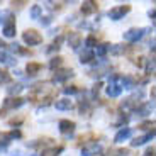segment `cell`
<instances>
[{
    "label": "cell",
    "mask_w": 156,
    "mask_h": 156,
    "mask_svg": "<svg viewBox=\"0 0 156 156\" xmlns=\"http://www.w3.org/2000/svg\"><path fill=\"white\" fill-rule=\"evenodd\" d=\"M117 80H119V76H112L109 87H107V95H109V97H112V98L119 97V95H121V92H122V87H121V83H117Z\"/></svg>",
    "instance_id": "cell-4"
},
{
    "label": "cell",
    "mask_w": 156,
    "mask_h": 156,
    "mask_svg": "<svg viewBox=\"0 0 156 156\" xmlns=\"http://www.w3.org/2000/svg\"><path fill=\"white\" fill-rule=\"evenodd\" d=\"M0 61L7 63V65H16V59L12 58L9 53H5V51H0Z\"/></svg>",
    "instance_id": "cell-16"
},
{
    "label": "cell",
    "mask_w": 156,
    "mask_h": 156,
    "mask_svg": "<svg viewBox=\"0 0 156 156\" xmlns=\"http://www.w3.org/2000/svg\"><path fill=\"white\" fill-rule=\"evenodd\" d=\"M63 92H65L66 95H70V94H76L78 90H76V88H73V87H66V88L63 90Z\"/></svg>",
    "instance_id": "cell-25"
},
{
    "label": "cell",
    "mask_w": 156,
    "mask_h": 156,
    "mask_svg": "<svg viewBox=\"0 0 156 156\" xmlns=\"http://www.w3.org/2000/svg\"><path fill=\"white\" fill-rule=\"evenodd\" d=\"M94 58H95V53L92 49H85L82 55H80V61L82 63H90Z\"/></svg>",
    "instance_id": "cell-15"
},
{
    "label": "cell",
    "mask_w": 156,
    "mask_h": 156,
    "mask_svg": "<svg viewBox=\"0 0 156 156\" xmlns=\"http://www.w3.org/2000/svg\"><path fill=\"white\" fill-rule=\"evenodd\" d=\"M146 29L139 27V29H129L127 32H124V39L127 41V43H137L143 36H144Z\"/></svg>",
    "instance_id": "cell-3"
},
{
    "label": "cell",
    "mask_w": 156,
    "mask_h": 156,
    "mask_svg": "<svg viewBox=\"0 0 156 156\" xmlns=\"http://www.w3.org/2000/svg\"><path fill=\"white\" fill-rule=\"evenodd\" d=\"M5 46H7V44H5V43H4V41H2V39H0V49H4V48H5Z\"/></svg>",
    "instance_id": "cell-29"
},
{
    "label": "cell",
    "mask_w": 156,
    "mask_h": 156,
    "mask_svg": "<svg viewBox=\"0 0 156 156\" xmlns=\"http://www.w3.org/2000/svg\"><path fill=\"white\" fill-rule=\"evenodd\" d=\"M100 87H102L100 82L94 85V88H92V97H97V95H98V92H100Z\"/></svg>",
    "instance_id": "cell-24"
},
{
    "label": "cell",
    "mask_w": 156,
    "mask_h": 156,
    "mask_svg": "<svg viewBox=\"0 0 156 156\" xmlns=\"http://www.w3.org/2000/svg\"><path fill=\"white\" fill-rule=\"evenodd\" d=\"M24 98H20V97H10V98H7V100H4V105H2V109H0V114H5V112H10V110H16V109H19V107H22L24 105Z\"/></svg>",
    "instance_id": "cell-1"
},
{
    "label": "cell",
    "mask_w": 156,
    "mask_h": 156,
    "mask_svg": "<svg viewBox=\"0 0 156 156\" xmlns=\"http://www.w3.org/2000/svg\"><path fill=\"white\" fill-rule=\"evenodd\" d=\"M39 16H41V5H34L31 9V17L32 19H39Z\"/></svg>",
    "instance_id": "cell-20"
},
{
    "label": "cell",
    "mask_w": 156,
    "mask_h": 156,
    "mask_svg": "<svg viewBox=\"0 0 156 156\" xmlns=\"http://www.w3.org/2000/svg\"><path fill=\"white\" fill-rule=\"evenodd\" d=\"M4 36L5 37H14V36H16V22L12 19H9L7 22L4 24Z\"/></svg>",
    "instance_id": "cell-8"
},
{
    "label": "cell",
    "mask_w": 156,
    "mask_h": 156,
    "mask_svg": "<svg viewBox=\"0 0 156 156\" xmlns=\"http://www.w3.org/2000/svg\"><path fill=\"white\" fill-rule=\"evenodd\" d=\"M22 88H24V87L20 85V83H17V85H12L10 88H9V95H17V94H20V92H22Z\"/></svg>",
    "instance_id": "cell-19"
},
{
    "label": "cell",
    "mask_w": 156,
    "mask_h": 156,
    "mask_svg": "<svg viewBox=\"0 0 156 156\" xmlns=\"http://www.w3.org/2000/svg\"><path fill=\"white\" fill-rule=\"evenodd\" d=\"M61 61H63V58H59V56H58V58H53V59H51V63H49V68H51V70L58 68L59 65H61Z\"/></svg>",
    "instance_id": "cell-22"
},
{
    "label": "cell",
    "mask_w": 156,
    "mask_h": 156,
    "mask_svg": "<svg viewBox=\"0 0 156 156\" xmlns=\"http://www.w3.org/2000/svg\"><path fill=\"white\" fill-rule=\"evenodd\" d=\"M68 44H70L73 49H76L80 44H82V36L78 34V32H75V34H71L70 37H68Z\"/></svg>",
    "instance_id": "cell-13"
},
{
    "label": "cell",
    "mask_w": 156,
    "mask_h": 156,
    "mask_svg": "<svg viewBox=\"0 0 156 156\" xmlns=\"http://www.w3.org/2000/svg\"><path fill=\"white\" fill-rule=\"evenodd\" d=\"M58 126H59V133H63V134H71L75 131V122L68 121V119H61Z\"/></svg>",
    "instance_id": "cell-7"
},
{
    "label": "cell",
    "mask_w": 156,
    "mask_h": 156,
    "mask_svg": "<svg viewBox=\"0 0 156 156\" xmlns=\"http://www.w3.org/2000/svg\"><path fill=\"white\" fill-rule=\"evenodd\" d=\"M55 107L58 110H70V109H73V102L70 98H59V100H56Z\"/></svg>",
    "instance_id": "cell-10"
},
{
    "label": "cell",
    "mask_w": 156,
    "mask_h": 156,
    "mask_svg": "<svg viewBox=\"0 0 156 156\" xmlns=\"http://www.w3.org/2000/svg\"><path fill=\"white\" fill-rule=\"evenodd\" d=\"M129 10H131V5H119V7L109 10V17L112 20H119V19H122Z\"/></svg>",
    "instance_id": "cell-5"
},
{
    "label": "cell",
    "mask_w": 156,
    "mask_h": 156,
    "mask_svg": "<svg viewBox=\"0 0 156 156\" xmlns=\"http://www.w3.org/2000/svg\"><path fill=\"white\" fill-rule=\"evenodd\" d=\"M153 136H154V131H151V133L144 134V136H139V137H136V139H133V141H131V146H141V144H144L146 141L153 139Z\"/></svg>",
    "instance_id": "cell-12"
},
{
    "label": "cell",
    "mask_w": 156,
    "mask_h": 156,
    "mask_svg": "<svg viewBox=\"0 0 156 156\" xmlns=\"http://www.w3.org/2000/svg\"><path fill=\"white\" fill-rule=\"evenodd\" d=\"M85 46H87V49H92L94 46H97V39H95V36H88V37L85 39Z\"/></svg>",
    "instance_id": "cell-18"
},
{
    "label": "cell",
    "mask_w": 156,
    "mask_h": 156,
    "mask_svg": "<svg viewBox=\"0 0 156 156\" xmlns=\"http://www.w3.org/2000/svg\"><path fill=\"white\" fill-rule=\"evenodd\" d=\"M41 22H43L44 26H48V24L51 22V19H49V17H44V20H41Z\"/></svg>",
    "instance_id": "cell-28"
},
{
    "label": "cell",
    "mask_w": 156,
    "mask_h": 156,
    "mask_svg": "<svg viewBox=\"0 0 156 156\" xmlns=\"http://www.w3.org/2000/svg\"><path fill=\"white\" fill-rule=\"evenodd\" d=\"M149 126L153 127V122H146V124H143V126H141V129H149Z\"/></svg>",
    "instance_id": "cell-27"
},
{
    "label": "cell",
    "mask_w": 156,
    "mask_h": 156,
    "mask_svg": "<svg viewBox=\"0 0 156 156\" xmlns=\"http://www.w3.org/2000/svg\"><path fill=\"white\" fill-rule=\"evenodd\" d=\"M95 10H97V4L95 2H85L82 5V14H85V16H88V14H92Z\"/></svg>",
    "instance_id": "cell-14"
},
{
    "label": "cell",
    "mask_w": 156,
    "mask_h": 156,
    "mask_svg": "<svg viewBox=\"0 0 156 156\" xmlns=\"http://www.w3.org/2000/svg\"><path fill=\"white\" fill-rule=\"evenodd\" d=\"M22 39H24V43L29 44V46H37V44L43 43V36L39 34L37 31H34V29H29V31L24 32Z\"/></svg>",
    "instance_id": "cell-2"
},
{
    "label": "cell",
    "mask_w": 156,
    "mask_h": 156,
    "mask_svg": "<svg viewBox=\"0 0 156 156\" xmlns=\"http://www.w3.org/2000/svg\"><path fill=\"white\" fill-rule=\"evenodd\" d=\"M41 68H43V66H41L39 63H29L26 70H27L29 75H36V73H39V71H41Z\"/></svg>",
    "instance_id": "cell-17"
},
{
    "label": "cell",
    "mask_w": 156,
    "mask_h": 156,
    "mask_svg": "<svg viewBox=\"0 0 156 156\" xmlns=\"http://www.w3.org/2000/svg\"><path fill=\"white\" fill-rule=\"evenodd\" d=\"M146 156H154V148H149L148 151H146Z\"/></svg>",
    "instance_id": "cell-26"
},
{
    "label": "cell",
    "mask_w": 156,
    "mask_h": 156,
    "mask_svg": "<svg viewBox=\"0 0 156 156\" xmlns=\"http://www.w3.org/2000/svg\"><path fill=\"white\" fill-rule=\"evenodd\" d=\"M73 76V71L68 70V68H65V70H59L56 71L55 75V82H65V80H68V78Z\"/></svg>",
    "instance_id": "cell-11"
},
{
    "label": "cell",
    "mask_w": 156,
    "mask_h": 156,
    "mask_svg": "<svg viewBox=\"0 0 156 156\" xmlns=\"http://www.w3.org/2000/svg\"><path fill=\"white\" fill-rule=\"evenodd\" d=\"M109 49H110V46H109V44H100V46L97 48V55H98V56H104V55H105V53H107Z\"/></svg>",
    "instance_id": "cell-21"
},
{
    "label": "cell",
    "mask_w": 156,
    "mask_h": 156,
    "mask_svg": "<svg viewBox=\"0 0 156 156\" xmlns=\"http://www.w3.org/2000/svg\"><path fill=\"white\" fill-rule=\"evenodd\" d=\"M102 151V146L98 143H87L82 148V156H95Z\"/></svg>",
    "instance_id": "cell-6"
},
{
    "label": "cell",
    "mask_w": 156,
    "mask_h": 156,
    "mask_svg": "<svg viewBox=\"0 0 156 156\" xmlns=\"http://www.w3.org/2000/svg\"><path fill=\"white\" fill-rule=\"evenodd\" d=\"M12 80V76L9 73H5V71H0V83H9Z\"/></svg>",
    "instance_id": "cell-23"
},
{
    "label": "cell",
    "mask_w": 156,
    "mask_h": 156,
    "mask_svg": "<svg viewBox=\"0 0 156 156\" xmlns=\"http://www.w3.org/2000/svg\"><path fill=\"white\" fill-rule=\"evenodd\" d=\"M131 134H133V129L131 127H122L121 131L115 134L114 141H115V143H122V141H126L127 137H131Z\"/></svg>",
    "instance_id": "cell-9"
}]
</instances>
